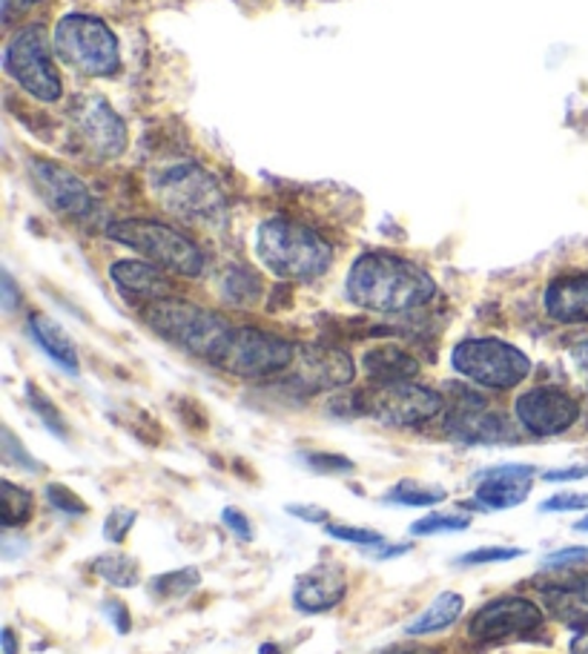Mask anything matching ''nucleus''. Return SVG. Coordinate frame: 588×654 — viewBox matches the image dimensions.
Instances as JSON below:
<instances>
[{"label":"nucleus","mask_w":588,"mask_h":654,"mask_svg":"<svg viewBox=\"0 0 588 654\" xmlns=\"http://www.w3.org/2000/svg\"><path fill=\"white\" fill-rule=\"evenodd\" d=\"M135 520H138V513H135L133 508H115L104 522V537L110 542H121L130 534V528L135 526Z\"/></svg>","instance_id":"nucleus-35"},{"label":"nucleus","mask_w":588,"mask_h":654,"mask_svg":"<svg viewBox=\"0 0 588 654\" xmlns=\"http://www.w3.org/2000/svg\"><path fill=\"white\" fill-rule=\"evenodd\" d=\"M344 293L357 308L371 313H408L434 302L436 282L411 259L371 250L351 264Z\"/></svg>","instance_id":"nucleus-1"},{"label":"nucleus","mask_w":588,"mask_h":654,"mask_svg":"<svg viewBox=\"0 0 588 654\" xmlns=\"http://www.w3.org/2000/svg\"><path fill=\"white\" fill-rule=\"evenodd\" d=\"M52 46L63 64L90 77H110L121 66L118 38L95 14H63L52 32Z\"/></svg>","instance_id":"nucleus-5"},{"label":"nucleus","mask_w":588,"mask_h":654,"mask_svg":"<svg viewBox=\"0 0 588 654\" xmlns=\"http://www.w3.org/2000/svg\"><path fill=\"white\" fill-rule=\"evenodd\" d=\"M328 534L333 540L353 542V546H364V549H385V537L371 528H353V526H328Z\"/></svg>","instance_id":"nucleus-32"},{"label":"nucleus","mask_w":588,"mask_h":654,"mask_svg":"<svg viewBox=\"0 0 588 654\" xmlns=\"http://www.w3.org/2000/svg\"><path fill=\"white\" fill-rule=\"evenodd\" d=\"M3 459H7V463H12V465H21V468H29L32 474H35L38 468H41V465H38L35 459L29 457L27 450H23L21 445H18V439H14L12 430H9V428H3Z\"/></svg>","instance_id":"nucleus-36"},{"label":"nucleus","mask_w":588,"mask_h":654,"mask_svg":"<svg viewBox=\"0 0 588 654\" xmlns=\"http://www.w3.org/2000/svg\"><path fill=\"white\" fill-rule=\"evenodd\" d=\"M463 609H465V600L460 598V594H454V591H442L440 598L427 605L420 617L408 623L405 632L411 634V637H422V634L442 632V629L454 626L456 620H460V614H463Z\"/></svg>","instance_id":"nucleus-24"},{"label":"nucleus","mask_w":588,"mask_h":654,"mask_svg":"<svg viewBox=\"0 0 588 654\" xmlns=\"http://www.w3.org/2000/svg\"><path fill=\"white\" fill-rule=\"evenodd\" d=\"M543 623V612L528 598H499L483 605L479 612L471 617L468 634L474 641H503L512 634L534 632Z\"/></svg>","instance_id":"nucleus-12"},{"label":"nucleus","mask_w":588,"mask_h":654,"mask_svg":"<svg viewBox=\"0 0 588 654\" xmlns=\"http://www.w3.org/2000/svg\"><path fill=\"white\" fill-rule=\"evenodd\" d=\"M221 520H225L227 531H230V534H236L241 542H250L252 540L250 520H247L245 513L238 511V508H225V511H221Z\"/></svg>","instance_id":"nucleus-39"},{"label":"nucleus","mask_w":588,"mask_h":654,"mask_svg":"<svg viewBox=\"0 0 588 654\" xmlns=\"http://www.w3.org/2000/svg\"><path fill=\"white\" fill-rule=\"evenodd\" d=\"M47 500L52 502V508H58V511L70 513V517H81V513H86V502L78 497L72 488L66 486H58V482H52V486H47Z\"/></svg>","instance_id":"nucleus-34"},{"label":"nucleus","mask_w":588,"mask_h":654,"mask_svg":"<svg viewBox=\"0 0 588 654\" xmlns=\"http://www.w3.org/2000/svg\"><path fill=\"white\" fill-rule=\"evenodd\" d=\"M588 508V494H554L551 500H546L539 506V511H586Z\"/></svg>","instance_id":"nucleus-37"},{"label":"nucleus","mask_w":588,"mask_h":654,"mask_svg":"<svg viewBox=\"0 0 588 654\" xmlns=\"http://www.w3.org/2000/svg\"><path fill=\"white\" fill-rule=\"evenodd\" d=\"M445 430L465 445H491L514 439L512 423L497 411L485 408V399H479V396L454 405L448 419H445Z\"/></svg>","instance_id":"nucleus-16"},{"label":"nucleus","mask_w":588,"mask_h":654,"mask_svg":"<svg viewBox=\"0 0 588 654\" xmlns=\"http://www.w3.org/2000/svg\"><path fill=\"white\" fill-rule=\"evenodd\" d=\"M259 654H281V652L274 646V643H265V646L259 648Z\"/></svg>","instance_id":"nucleus-49"},{"label":"nucleus","mask_w":588,"mask_h":654,"mask_svg":"<svg viewBox=\"0 0 588 654\" xmlns=\"http://www.w3.org/2000/svg\"><path fill=\"white\" fill-rule=\"evenodd\" d=\"M29 333H32V339L38 342V347H41V351L47 353V356H50L55 365H61L63 371L78 373L75 342L66 336V331H63L61 324L52 322L50 316H41V313H35V316H29Z\"/></svg>","instance_id":"nucleus-23"},{"label":"nucleus","mask_w":588,"mask_h":654,"mask_svg":"<svg viewBox=\"0 0 588 654\" xmlns=\"http://www.w3.org/2000/svg\"><path fill=\"white\" fill-rule=\"evenodd\" d=\"M110 279H113L115 288L121 290L130 299H138V302H162L169 299L173 293V282H169L167 270H162L153 261H138V259H121L113 261L110 268Z\"/></svg>","instance_id":"nucleus-18"},{"label":"nucleus","mask_w":588,"mask_h":654,"mask_svg":"<svg viewBox=\"0 0 588 654\" xmlns=\"http://www.w3.org/2000/svg\"><path fill=\"white\" fill-rule=\"evenodd\" d=\"M523 557V549H505V546H485L460 557V565H485V563H508Z\"/></svg>","instance_id":"nucleus-33"},{"label":"nucleus","mask_w":588,"mask_h":654,"mask_svg":"<svg viewBox=\"0 0 588 654\" xmlns=\"http://www.w3.org/2000/svg\"><path fill=\"white\" fill-rule=\"evenodd\" d=\"M468 526L471 517H465V513H431V517H422L420 522H413L411 534H448V531H465Z\"/></svg>","instance_id":"nucleus-30"},{"label":"nucleus","mask_w":588,"mask_h":654,"mask_svg":"<svg viewBox=\"0 0 588 654\" xmlns=\"http://www.w3.org/2000/svg\"><path fill=\"white\" fill-rule=\"evenodd\" d=\"M388 502H396V506H413V508H427L436 506V502L445 500V491L434 486H420V482H400V486L388 491Z\"/></svg>","instance_id":"nucleus-29"},{"label":"nucleus","mask_w":588,"mask_h":654,"mask_svg":"<svg viewBox=\"0 0 588 654\" xmlns=\"http://www.w3.org/2000/svg\"><path fill=\"white\" fill-rule=\"evenodd\" d=\"M288 511L296 513V520H305V522H324V520H328V511H324V508L288 506Z\"/></svg>","instance_id":"nucleus-45"},{"label":"nucleus","mask_w":588,"mask_h":654,"mask_svg":"<svg viewBox=\"0 0 588 654\" xmlns=\"http://www.w3.org/2000/svg\"><path fill=\"white\" fill-rule=\"evenodd\" d=\"M575 528H577V531H588V517H582V520H580V522H577V526H575Z\"/></svg>","instance_id":"nucleus-50"},{"label":"nucleus","mask_w":588,"mask_h":654,"mask_svg":"<svg viewBox=\"0 0 588 654\" xmlns=\"http://www.w3.org/2000/svg\"><path fill=\"white\" fill-rule=\"evenodd\" d=\"M364 411H371L382 425L393 428H411L434 419L442 411V396L434 387L416 385V382H393V385H379L376 394L368 399Z\"/></svg>","instance_id":"nucleus-10"},{"label":"nucleus","mask_w":588,"mask_h":654,"mask_svg":"<svg viewBox=\"0 0 588 654\" xmlns=\"http://www.w3.org/2000/svg\"><path fill=\"white\" fill-rule=\"evenodd\" d=\"M588 465H571V468H557V471H546L543 479L546 482H571V479H586Z\"/></svg>","instance_id":"nucleus-43"},{"label":"nucleus","mask_w":588,"mask_h":654,"mask_svg":"<svg viewBox=\"0 0 588 654\" xmlns=\"http://www.w3.org/2000/svg\"><path fill=\"white\" fill-rule=\"evenodd\" d=\"M451 365L460 376L491 391H508L528 380L532 360L505 339H463L451 353Z\"/></svg>","instance_id":"nucleus-6"},{"label":"nucleus","mask_w":588,"mask_h":654,"mask_svg":"<svg viewBox=\"0 0 588 654\" xmlns=\"http://www.w3.org/2000/svg\"><path fill=\"white\" fill-rule=\"evenodd\" d=\"M261 293V282L250 270L236 268L227 270L225 279H221V295H225V302L236 304V308H247L259 299Z\"/></svg>","instance_id":"nucleus-26"},{"label":"nucleus","mask_w":588,"mask_h":654,"mask_svg":"<svg viewBox=\"0 0 588 654\" xmlns=\"http://www.w3.org/2000/svg\"><path fill=\"white\" fill-rule=\"evenodd\" d=\"M29 178L35 184L38 196H41L58 216L81 218L84 212H90L92 196L90 190H86V184L81 181L75 173L63 169L61 164L35 158V162H29Z\"/></svg>","instance_id":"nucleus-13"},{"label":"nucleus","mask_w":588,"mask_h":654,"mask_svg":"<svg viewBox=\"0 0 588 654\" xmlns=\"http://www.w3.org/2000/svg\"><path fill=\"white\" fill-rule=\"evenodd\" d=\"M305 463H308L316 474H342L348 471V468H353L351 459L337 457V454H308Z\"/></svg>","instance_id":"nucleus-38"},{"label":"nucleus","mask_w":588,"mask_h":654,"mask_svg":"<svg viewBox=\"0 0 588 654\" xmlns=\"http://www.w3.org/2000/svg\"><path fill=\"white\" fill-rule=\"evenodd\" d=\"M153 187L169 212L189 221H210L225 212V193L216 178L198 164H176V167L162 169Z\"/></svg>","instance_id":"nucleus-8"},{"label":"nucleus","mask_w":588,"mask_h":654,"mask_svg":"<svg viewBox=\"0 0 588 654\" xmlns=\"http://www.w3.org/2000/svg\"><path fill=\"white\" fill-rule=\"evenodd\" d=\"M198 583H202V574L198 569L187 565V569H176L167 571L162 578H153V591L155 594H162V598H184L189 591H196Z\"/></svg>","instance_id":"nucleus-28"},{"label":"nucleus","mask_w":588,"mask_h":654,"mask_svg":"<svg viewBox=\"0 0 588 654\" xmlns=\"http://www.w3.org/2000/svg\"><path fill=\"white\" fill-rule=\"evenodd\" d=\"M3 654H18V641L12 629H3Z\"/></svg>","instance_id":"nucleus-48"},{"label":"nucleus","mask_w":588,"mask_h":654,"mask_svg":"<svg viewBox=\"0 0 588 654\" xmlns=\"http://www.w3.org/2000/svg\"><path fill=\"white\" fill-rule=\"evenodd\" d=\"M582 560H588V549H563L557 551V554H548L546 560H543V565H546V569H563V565L582 563Z\"/></svg>","instance_id":"nucleus-41"},{"label":"nucleus","mask_w":588,"mask_h":654,"mask_svg":"<svg viewBox=\"0 0 588 654\" xmlns=\"http://www.w3.org/2000/svg\"><path fill=\"white\" fill-rule=\"evenodd\" d=\"M27 396H29V405H32V408H35V414L41 416L43 423H47V428H50L58 439H66V425H63V416L58 414V408L52 405L50 396H43L35 385H27Z\"/></svg>","instance_id":"nucleus-31"},{"label":"nucleus","mask_w":588,"mask_h":654,"mask_svg":"<svg viewBox=\"0 0 588 654\" xmlns=\"http://www.w3.org/2000/svg\"><path fill=\"white\" fill-rule=\"evenodd\" d=\"M548 319L560 324H588V273L554 279L543 295Z\"/></svg>","instance_id":"nucleus-20"},{"label":"nucleus","mask_w":588,"mask_h":654,"mask_svg":"<svg viewBox=\"0 0 588 654\" xmlns=\"http://www.w3.org/2000/svg\"><path fill=\"white\" fill-rule=\"evenodd\" d=\"M571 654H588V626L571 641Z\"/></svg>","instance_id":"nucleus-47"},{"label":"nucleus","mask_w":588,"mask_h":654,"mask_svg":"<svg viewBox=\"0 0 588 654\" xmlns=\"http://www.w3.org/2000/svg\"><path fill=\"white\" fill-rule=\"evenodd\" d=\"M75 127L81 142L95 153L101 162L106 158H118L126 149V127L121 115L115 113L110 101L104 98H86L75 110Z\"/></svg>","instance_id":"nucleus-15"},{"label":"nucleus","mask_w":588,"mask_h":654,"mask_svg":"<svg viewBox=\"0 0 588 654\" xmlns=\"http://www.w3.org/2000/svg\"><path fill=\"white\" fill-rule=\"evenodd\" d=\"M293 382L305 391H333L351 385L357 365L344 351L330 345H301L296 351Z\"/></svg>","instance_id":"nucleus-14"},{"label":"nucleus","mask_w":588,"mask_h":654,"mask_svg":"<svg viewBox=\"0 0 588 654\" xmlns=\"http://www.w3.org/2000/svg\"><path fill=\"white\" fill-rule=\"evenodd\" d=\"M35 3H41V0H0V12H3V21H12L14 14L27 12V9H32Z\"/></svg>","instance_id":"nucleus-44"},{"label":"nucleus","mask_w":588,"mask_h":654,"mask_svg":"<svg viewBox=\"0 0 588 654\" xmlns=\"http://www.w3.org/2000/svg\"><path fill=\"white\" fill-rule=\"evenodd\" d=\"M14 304H18V290H14L12 276L3 273V310H7V313H12Z\"/></svg>","instance_id":"nucleus-46"},{"label":"nucleus","mask_w":588,"mask_h":654,"mask_svg":"<svg viewBox=\"0 0 588 654\" xmlns=\"http://www.w3.org/2000/svg\"><path fill=\"white\" fill-rule=\"evenodd\" d=\"M3 72L41 104H55L63 95V81L52 64V43L41 23L18 29L3 50Z\"/></svg>","instance_id":"nucleus-7"},{"label":"nucleus","mask_w":588,"mask_h":654,"mask_svg":"<svg viewBox=\"0 0 588 654\" xmlns=\"http://www.w3.org/2000/svg\"><path fill=\"white\" fill-rule=\"evenodd\" d=\"M296 351L299 347L293 342L276 333L259 331V328H236L216 365L241 380H267V376L288 371L296 362Z\"/></svg>","instance_id":"nucleus-9"},{"label":"nucleus","mask_w":588,"mask_h":654,"mask_svg":"<svg viewBox=\"0 0 588 654\" xmlns=\"http://www.w3.org/2000/svg\"><path fill=\"white\" fill-rule=\"evenodd\" d=\"M106 236L135 250L167 273L184 276V279H198L207 268V256H204L202 247L189 239L187 232L176 230L173 225H164V221L124 218V221H113L106 227Z\"/></svg>","instance_id":"nucleus-4"},{"label":"nucleus","mask_w":588,"mask_h":654,"mask_svg":"<svg viewBox=\"0 0 588 654\" xmlns=\"http://www.w3.org/2000/svg\"><path fill=\"white\" fill-rule=\"evenodd\" d=\"M252 250L261 268L281 282H316L333 264V247L322 239V232L290 216L261 221L252 239Z\"/></svg>","instance_id":"nucleus-2"},{"label":"nucleus","mask_w":588,"mask_h":654,"mask_svg":"<svg viewBox=\"0 0 588 654\" xmlns=\"http://www.w3.org/2000/svg\"><path fill=\"white\" fill-rule=\"evenodd\" d=\"M543 594H546V605L551 609L554 617L575 629L588 626V574L560 580V583L543 589Z\"/></svg>","instance_id":"nucleus-21"},{"label":"nucleus","mask_w":588,"mask_h":654,"mask_svg":"<svg viewBox=\"0 0 588 654\" xmlns=\"http://www.w3.org/2000/svg\"><path fill=\"white\" fill-rule=\"evenodd\" d=\"M92 569H95V574H101L106 583L118 585V589H133L141 578L138 563L126 554H101L99 560L92 563Z\"/></svg>","instance_id":"nucleus-25"},{"label":"nucleus","mask_w":588,"mask_h":654,"mask_svg":"<svg viewBox=\"0 0 588 654\" xmlns=\"http://www.w3.org/2000/svg\"><path fill=\"white\" fill-rule=\"evenodd\" d=\"M362 367L368 373V380L379 382V385H393V382L413 380L416 371H420V362L413 360L408 351H402V347L379 345L364 353Z\"/></svg>","instance_id":"nucleus-22"},{"label":"nucleus","mask_w":588,"mask_h":654,"mask_svg":"<svg viewBox=\"0 0 588 654\" xmlns=\"http://www.w3.org/2000/svg\"><path fill=\"white\" fill-rule=\"evenodd\" d=\"M568 362H571V371H575L577 380L588 387V339L577 342V345L568 351Z\"/></svg>","instance_id":"nucleus-40"},{"label":"nucleus","mask_w":588,"mask_h":654,"mask_svg":"<svg viewBox=\"0 0 588 654\" xmlns=\"http://www.w3.org/2000/svg\"><path fill=\"white\" fill-rule=\"evenodd\" d=\"M344 594H348L344 571L337 565H316L296 580L293 605L305 614H319L342 603Z\"/></svg>","instance_id":"nucleus-19"},{"label":"nucleus","mask_w":588,"mask_h":654,"mask_svg":"<svg viewBox=\"0 0 588 654\" xmlns=\"http://www.w3.org/2000/svg\"><path fill=\"white\" fill-rule=\"evenodd\" d=\"M144 319L158 336L167 339L169 345L182 347L189 356L207 362L221 360V353L236 331L221 313H213V310L178 299V295L147 304Z\"/></svg>","instance_id":"nucleus-3"},{"label":"nucleus","mask_w":588,"mask_h":654,"mask_svg":"<svg viewBox=\"0 0 588 654\" xmlns=\"http://www.w3.org/2000/svg\"><path fill=\"white\" fill-rule=\"evenodd\" d=\"M104 612H106V617L113 620V626L118 629L121 634L130 632V614H126V605L124 603H118V600H106Z\"/></svg>","instance_id":"nucleus-42"},{"label":"nucleus","mask_w":588,"mask_h":654,"mask_svg":"<svg viewBox=\"0 0 588 654\" xmlns=\"http://www.w3.org/2000/svg\"><path fill=\"white\" fill-rule=\"evenodd\" d=\"M534 468L532 465H497L476 474V502L491 511H505L528 500Z\"/></svg>","instance_id":"nucleus-17"},{"label":"nucleus","mask_w":588,"mask_h":654,"mask_svg":"<svg viewBox=\"0 0 588 654\" xmlns=\"http://www.w3.org/2000/svg\"><path fill=\"white\" fill-rule=\"evenodd\" d=\"M517 423L534 436H557L566 434L580 416V405L568 391L554 385L528 387L514 402Z\"/></svg>","instance_id":"nucleus-11"},{"label":"nucleus","mask_w":588,"mask_h":654,"mask_svg":"<svg viewBox=\"0 0 588 654\" xmlns=\"http://www.w3.org/2000/svg\"><path fill=\"white\" fill-rule=\"evenodd\" d=\"M0 500H3V526L12 528L29 520V513H32V494L18 488L9 479H3L0 482Z\"/></svg>","instance_id":"nucleus-27"}]
</instances>
